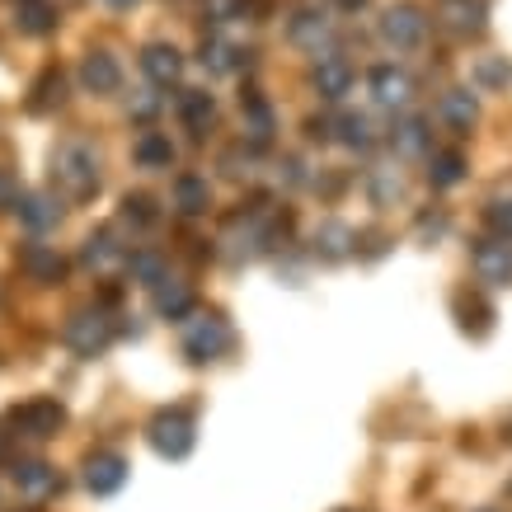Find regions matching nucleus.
<instances>
[{"instance_id": "obj_27", "label": "nucleus", "mask_w": 512, "mask_h": 512, "mask_svg": "<svg viewBox=\"0 0 512 512\" xmlns=\"http://www.w3.org/2000/svg\"><path fill=\"white\" fill-rule=\"evenodd\" d=\"M156 311L165 315V320H184V315L193 311V287H188V282H174V278L156 282Z\"/></svg>"}, {"instance_id": "obj_3", "label": "nucleus", "mask_w": 512, "mask_h": 512, "mask_svg": "<svg viewBox=\"0 0 512 512\" xmlns=\"http://www.w3.org/2000/svg\"><path fill=\"white\" fill-rule=\"evenodd\" d=\"M10 428L19 437H29V442H47V437H57L66 428V409L62 400H24L10 409Z\"/></svg>"}, {"instance_id": "obj_38", "label": "nucleus", "mask_w": 512, "mask_h": 512, "mask_svg": "<svg viewBox=\"0 0 512 512\" xmlns=\"http://www.w3.org/2000/svg\"><path fill=\"white\" fill-rule=\"evenodd\" d=\"M15 198H19L15 174H10V170H0V207H15Z\"/></svg>"}, {"instance_id": "obj_34", "label": "nucleus", "mask_w": 512, "mask_h": 512, "mask_svg": "<svg viewBox=\"0 0 512 512\" xmlns=\"http://www.w3.org/2000/svg\"><path fill=\"white\" fill-rule=\"evenodd\" d=\"M127 268H132V278L146 282V287L165 282V259H160L156 249H141V254H132V259H127Z\"/></svg>"}, {"instance_id": "obj_17", "label": "nucleus", "mask_w": 512, "mask_h": 512, "mask_svg": "<svg viewBox=\"0 0 512 512\" xmlns=\"http://www.w3.org/2000/svg\"><path fill=\"white\" fill-rule=\"evenodd\" d=\"M287 38L306 52H320V43H329V19L320 10H301V15L287 19Z\"/></svg>"}, {"instance_id": "obj_37", "label": "nucleus", "mask_w": 512, "mask_h": 512, "mask_svg": "<svg viewBox=\"0 0 512 512\" xmlns=\"http://www.w3.org/2000/svg\"><path fill=\"white\" fill-rule=\"evenodd\" d=\"M489 226H494L503 240H512V198L489 202Z\"/></svg>"}, {"instance_id": "obj_11", "label": "nucleus", "mask_w": 512, "mask_h": 512, "mask_svg": "<svg viewBox=\"0 0 512 512\" xmlns=\"http://www.w3.org/2000/svg\"><path fill=\"white\" fill-rule=\"evenodd\" d=\"M451 311H456V325L466 329L470 339H484L494 329V306L480 292H456L451 296Z\"/></svg>"}, {"instance_id": "obj_39", "label": "nucleus", "mask_w": 512, "mask_h": 512, "mask_svg": "<svg viewBox=\"0 0 512 512\" xmlns=\"http://www.w3.org/2000/svg\"><path fill=\"white\" fill-rule=\"evenodd\" d=\"M334 5H339L343 15H357V10H362V5H367V0H334Z\"/></svg>"}, {"instance_id": "obj_36", "label": "nucleus", "mask_w": 512, "mask_h": 512, "mask_svg": "<svg viewBox=\"0 0 512 512\" xmlns=\"http://www.w3.org/2000/svg\"><path fill=\"white\" fill-rule=\"evenodd\" d=\"M123 217L137 221V226H156V202L146 198V193H127V198H123Z\"/></svg>"}, {"instance_id": "obj_16", "label": "nucleus", "mask_w": 512, "mask_h": 512, "mask_svg": "<svg viewBox=\"0 0 512 512\" xmlns=\"http://www.w3.org/2000/svg\"><path fill=\"white\" fill-rule=\"evenodd\" d=\"M437 118H442L447 127H456V132H470L475 118H480V104H475V94L470 90H447L442 99H437Z\"/></svg>"}, {"instance_id": "obj_24", "label": "nucleus", "mask_w": 512, "mask_h": 512, "mask_svg": "<svg viewBox=\"0 0 512 512\" xmlns=\"http://www.w3.org/2000/svg\"><path fill=\"white\" fill-rule=\"evenodd\" d=\"M62 99H66V80L57 66H47L43 76L33 80V90H29V113H52V109H62Z\"/></svg>"}, {"instance_id": "obj_30", "label": "nucleus", "mask_w": 512, "mask_h": 512, "mask_svg": "<svg viewBox=\"0 0 512 512\" xmlns=\"http://www.w3.org/2000/svg\"><path fill=\"white\" fill-rule=\"evenodd\" d=\"M240 62H249V52H235V47L221 43V38H202V66H207V71L226 76V71H235Z\"/></svg>"}, {"instance_id": "obj_13", "label": "nucleus", "mask_w": 512, "mask_h": 512, "mask_svg": "<svg viewBox=\"0 0 512 512\" xmlns=\"http://www.w3.org/2000/svg\"><path fill=\"white\" fill-rule=\"evenodd\" d=\"M367 85H372L376 104H386V109H400V104H409V94H414V80L404 76L400 66H376L372 76H367Z\"/></svg>"}, {"instance_id": "obj_8", "label": "nucleus", "mask_w": 512, "mask_h": 512, "mask_svg": "<svg viewBox=\"0 0 512 512\" xmlns=\"http://www.w3.org/2000/svg\"><path fill=\"white\" fill-rule=\"evenodd\" d=\"M141 71H146V80H151V85L170 90L174 80L184 76V52H179V47H170V43L141 47Z\"/></svg>"}, {"instance_id": "obj_42", "label": "nucleus", "mask_w": 512, "mask_h": 512, "mask_svg": "<svg viewBox=\"0 0 512 512\" xmlns=\"http://www.w3.org/2000/svg\"><path fill=\"white\" fill-rule=\"evenodd\" d=\"M339 512H362V508H339Z\"/></svg>"}, {"instance_id": "obj_20", "label": "nucleus", "mask_w": 512, "mask_h": 512, "mask_svg": "<svg viewBox=\"0 0 512 512\" xmlns=\"http://www.w3.org/2000/svg\"><path fill=\"white\" fill-rule=\"evenodd\" d=\"M357 245V231L348 221H320L315 226V249L325 254V259H348Z\"/></svg>"}, {"instance_id": "obj_26", "label": "nucleus", "mask_w": 512, "mask_h": 512, "mask_svg": "<svg viewBox=\"0 0 512 512\" xmlns=\"http://www.w3.org/2000/svg\"><path fill=\"white\" fill-rule=\"evenodd\" d=\"M348 85H353V66L343 62V57H320V66H315V90L325 94V99H343Z\"/></svg>"}, {"instance_id": "obj_41", "label": "nucleus", "mask_w": 512, "mask_h": 512, "mask_svg": "<svg viewBox=\"0 0 512 512\" xmlns=\"http://www.w3.org/2000/svg\"><path fill=\"white\" fill-rule=\"evenodd\" d=\"M104 5H113V10H132L137 0H104Z\"/></svg>"}, {"instance_id": "obj_45", "label": "nucleus", "mask_w": 512, "mask_h": 512, "mask_svg": "<svg viewBox=\"0 0 512 512\" xmlns=\"http://www.w3.org/2000/svg\"><path fill=\"white\" fill-rule=\"evenodd\" d=\"M484 512H494V508H484Z\"/></svg>"}, {"instance_id": "obj_4", "label": "nucleus", "mask_w": 512, "mask_h": 512, "mask_svg": "<svg viewBox=\"0 0 512 512\" xmlns=\"http://www.w3.org/2000/svg\"><path fill=\"white\" fill-rule=\"evenodd\" d=\"M62 339H66V348H71L76 357H99L113 343V320L104 311L85 306V311H76L71 320H66Z\"/></svg>"}, {"instance_id": "obj_5", "label": "nucleus", "mask_w": 512, "mask_h": 512, "mask_svg": "<svg viewBox=\"0 0 512 512\" xmlns=\"http://www.w3.org/2000/svg\"><path fill=\"white\" fill-rule=\"evenodd\" d=\"M226 348H231V325H226L217 311L193 315V320L184 325V353H188V362H217Z\"/></svg>"}, {"instance_id": "obj_44", "label": "nucleus", "mask_w": 512, "mask_h": 512, "mask_svg": "<svg viewBox=\"0 0 512 512\" xmlns=\"http://www.w3.org/2000/svg\"><path fill=\"white\" fill-rule=\"evenodd\" d=\"M508 494H512V480H508Z\"/></svg>"}, {"instance_id": "obj_6", "label": "nucleus", "mask_w": 512, "mask_h": 512, "mask_svg": "<svg viewBox=\"0 0 512 512\" xmlns=\"http://www.w3.org/2000/svg\"><path fill=\"white\" fill-rule=\"evenodd\" d=\"M423 29H428V19L414 0H400V5H390L386 15H381V38H386L395 52H409V47L423 43Z\"/></svg>"}, {"instance_id": "obj_19", "label": "nucleus", "mask_w": 512, "mask_h": 512, "mask_svg": "<svg viewBox=\"0 0 512 512\" xmlns=\"http://www.w3.org/2000/svg\"><path fill=\"white\" fill-rule=\"evenodd\" d=\"M15 212H19V221H24L29 231H47V226H57V217H62V207L47 198V193H19Z\"/></svg>"}, {"instance_id": "obj_21", "label": "nucleus", "mask_w": 512, "mask_h": 512, "mask_svg": "<svg viewBox=\"0 0 512 512\" xmlns=\"http://www.w3.org/2000/svg\"><path fill=\"white\" fill-rule=\"evenodd\" d=\"M484 0H447L442 5V19H447L451 33H461V38H470V33H484Z\"/></svg>"}, {"instance_id": "obj_2", "label": "nucleus", "mask_w": 512, "mask_h": 512, "mask_svg": "<svg viewBox=\"0 0 512 512\" xmlns=\"http://www.w3.org/2000/svg\"><path fill=\"white\" fill-rule=\"evenodd\" d=\"M146 442L156 447V456H165V461H184L188 451H193V442H198V433H193V414L188 409H156L151 414V423H146Z\"/></svg>"}, {"instance_id": "obj_43", "label": "nucleus", "mask_w": 512, "mask_h": 512, "mask_svg": "<svg viewBox=\"0 0 512 512\" xmlns=\"http://www.w3.org/2000/svg\"><path fill=\"white\" fill-rule=\"evenodd\" d=\"M508 442H512V423H508Z\"/></svg>"}, {"instance_id": "obj_14", "label": "nucleus", "mask_w": 512, "mask_h": 512, "mask_svg": "<svg viewBox=\"0 0 512 512\" xmlns=\"http://www.w3.org/2000/svg\"><path fill=\"white\" fill-rule=\"evenodd\" d=\"M19 268L33 282H62L66 278V259L52 245H24L19 249Z\"/></svg>"}, {"instance_id": "obj_10", "label": "nucleus", "mask_w": 512, "mask_h": 512, "mask_svg": "<svg viewBox=\"0 0 512 512\" xmlns=\"http://www.w3.org/2000/svg\"><path fill=\"white\" fill-rule=\"evenodd\" d=\"M475 273L484 282H512V240L503 235H489L475 245Z\"/></svg>"}, {"instance_id": "obj_31", "label": "nucleus", "mask_w": 512, "mask_h": 512, "mask_svg": "<svg viewBox=\"0 0 512 512\" xmlns=\"http://www.w3.org/2000/svg\"><path fill=\"white\" fill-rule=\"evenodd\" d=\"M390 146H395V156H423V151H428V123H423V118L400 123L395 137H390Z\"/></svg>"}, {"instance_id": "obj_18", "label": "nucleus", "mask_w": 512, "mask_h": 512, "mask_svg": "<svg viewBox=\"0 0 512 512\" xmlns=\"http://www.w3.org/2000/svg\"><path fill=\"white\" fill-rule=\"evenodd\" d=\"M174 207L184 212V217H202L207 207H212V188L202 174H179L174 179Z\"/></svg>"}, {"instance_id": "obj_40", "label": "nucleus", "mask_w": 512, "mask_h": 512, "mask_svg": "<svg viewBox=\"0 0 512 512\" xmlns=\"http://www.w3.org/2000/svg\"><path fill=\"white\" fill-rule=\"evenodd\" d=\"M5 456H10V433L0 428V461H5Z\"/></svg>"}, {"instance_id": "obj_9", "label": "nucleus", "mask_w": 512, "mask_h": 512, "mask_svg": "<svg viewBox=\"0 0 512 512\" xmlns=\"http://www.w3.org/2000/svg\"><path fill=\"white\" fill-rule=\"evenodd\" d=\"M10 475H15V484H19V494L24 498L62 494V475H57V466H47V461H15Z\"/></svg>"}, {"instance_id": "obj_7", "label": "nucleus", "mask_w": 512, "mask_h": 512, "mask_svg": "<svg viewBox=\"0 0 512 512\" xmlns=\"http://www.w3.org/2000/svg\"><path fill=\"white\" fill-rule=\"evenodd\" d=\"M127 484V461L118 456V451H94L90 461H85V489L99 498L118 494Z\"/></svg>"}, {"instance_id": "obj_1", "label": "nucleus", "mask_w": 512, "mask_h": 512, "mask_svg": "<svg viewBox=\"0 0 512 512\" xmlns=\"http://www.w3.org/2000/svg\"><path fill=\"white\" fill-rule=\"evenodd\" d=\"M52 184L76 202L94 198V188H99V156H94L85 141L57 146V156H52Z\"/></svg>"}, {"instance_id": "obj_35", "label": "nucleus", "mask_w": 512, "mask_h": 512, "mask_svg": "<svg viewBox=\"0 0 512 512\" xmlns=\"http://www.w3.org/2000/svg\"><path fill=\"white\" fill-rule=\"evenodd\" d=\"M339 127H343V146H353V151H367V146H372V123H367L362 113H343Z\"/></svg>"}, {"instance_id": "obj_15", "label": "nucleus", "mask_w": 512, "mask_h": 512, "mask_svg": "<svg viewBox=\"0 0 512 512\" xmlns=\"http://www.w3.org/2000/svg\"><path fill=\"white\" fill-rule=\"evenodd\" d=\"M127 254L123 245H118V235L113 231H94L90 240H85V249H80V264L94 268V273H109V268H118Z\"/></svg>"}, {"instance_id": "obj_12", "label": "nucleus", "mask_w": 512, "mask_h": 512, "mask_svg": "<svg viewBox=\"0 0 512 512\" xmlns=\"http://www.w3.org/2000/svg\"><path fill=\"white\" fill-rule=\"evenodd\" d=\"M80 85L94 94H113L118 85H123V66H118V57H109V52H90L85 62H80Z\"/></svg>"}, {"instance_id": "obj_33", "label": "nucleus", "mask_w": 512, "mask_h": 512, "mask_svg": "<svg viewBox=\"0 0 512 512\" xmlns=\"http://www.w3.org/2000/svg\"><path fill=\"white\" fill-rule=\"evenodd\" d=\"M475 80H480L484 90H508L512 85V62L508 57H480V62H475Z\"/></svg>"}, {"instance_id": "obj_32", "label": "nucleus", "mask_w": 512, "mask_h": 512, "mask_svg": "<svg viewBox=\"0 0 512 512\" xmlns=\"http://www.w3.org/2000/svg\"><path fill=\"white\" fill-rule=\"evenodd\" d=\"M367 193H372L376 207H395V202L404 198L400 170H372V179H367Z\"/></svg>"}, {"instance_id": "obj_22", "label": "nucleus", "mask_w": 512, "mask_h": 512, "mask_svg": "<svg viewBox=\"0 0 512 512\" xmlns=\"http://www.w3.org/2000/svg\"><path fill=\"white\" fill-rule=\"evenodd\" d=\"M132 160H137L141 170H170L174 165V146L165 132H141L137 146H132Z\"/></svg>"}, {"instance_id": "obj_25", "label": "nucleus", "mask_w": 512, "mask_h": 512, "mask_svg": "<svg viewBox=\"0 0 512 512\" xmlns=\"http://www.w3.org/2000/svg\"><path fill=\"white\" fill-rule=\"evenodd\" d=\"M174 109H179L184 127H193V132H207V123L217 118V104H212V94L207 90H179Z\"/></svg>"}, {"instance_id": "obj_29", "label": "nucleus", "mask_w": 512, "mask_h": 512, "mask_svg": "<svg viewBox=\"0 0 512 512\" xmlns=\"http://www.w3.org/2000/svg\"><path fill=\"white\" fill-rule=\"evenodd\" d=\"M19 29L33 33V38H43V33L57 29V10H52L47 0H19Z\"/></svg>"}, {"instance_id": "obj_28", "label": "nucleus", "mask_w": 512, "mask_h": 512, "mask_svg": "<svg viewBox=\"0 0 512 512\" xmlns=\"http://www.w3.org/2000/svg\"><path fill=\"white\" fill-rule=\"evenodd\" d=\"M461 179H466V156L461 151H437L428 160V184L433 188H456Z\"/></svg>"}, {"instance_id": "obj_23", "label": "nucleus", "mask_w": 512, "mask_h": 512, "mask_svg": "<svg viewBox=\"0 0 512 512\" xmlns=\"http://www.w3.org/2000/svg\"><path fill=\"white\" fill-rule=\"evenodd\" d=\"M240 109H245V132L254 146H268V137H273V109H268L264 94H240Z\"/></svg>"}]
</instances>
